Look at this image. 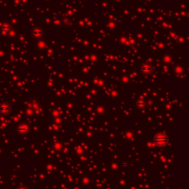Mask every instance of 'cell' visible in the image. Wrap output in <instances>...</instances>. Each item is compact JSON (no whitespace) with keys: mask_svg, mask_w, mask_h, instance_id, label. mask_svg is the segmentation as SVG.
<instances>
[{"mask_svg":"<svg viewBox=\"0 0 189 189\" xmlns=\"http://www.w3.org/2000/svg\"><path fill=\"white\" fill-rule=\"evenodd\" d=\"M153 142L158 147H164L168 143V136L164 133H159L154 137Z\"/></svg>","mask_w":189,"mask_h":189,"instance_id":"6da1fadb","label":"cell"},{"mask_svg":"<svg viewBox=\"0 0 189 189\" xmlns=\"http://www.w3.org/2000/svg\"><path fill=\"white\" fill-rule=\"evenodd\" d=\"M30 131V126L28 123H22L17 126V132L20 135H26Z\"/></svg>","mask_w":189,"mask_h":189,"instance_id":"7a4b0ae2","label":"cell"},{"mask_svg":"<svg viewBox=\"0 0 189 189\" xmlns=\"http://www.w3.org/2000/svg\"><path fill=\"white\" fill-rule=\"evenodd\" d=\"M11 111V106L8 102H2L0 104V114L3 115H7Z\"/></svg>","mask_w":189,"mask_h":189,"instance_id":"3957f363","label":"cell"},{"mask_svg":"<svg viewBox=\"0 0 189 189\" xmlns=\"http://www.w3.org/2000/svg\"><path fill=\"white\" fill-rule=\"evenodd\" d=\"M152 66L150 64H143L141 66H140V71L143 75H150L151 71H152Z\"/></svg>","mask_w":189,"mask_h":189,"instance_id":"277c9868","label":"cell"},{"mask_svg":"<svg viewBox=\"0 0 189 189\" xmlns=\"http://www.w3.org/2000/svg\"><path fill=\"white\" fill-rule=\"evenodd\" d=\"M53 148H54V150H56V151L59 152V151H61V150H63V144L61 143L60 141H56V143L54 144Z\"/></svg>","mask_w":189,"mask_h":189,"instance_id":"5b68a950","label":"cell"},{"mask_svg":"<svg viewBox=\"0 0 189 189\" xmlns=\"http://www.w3.org/2000/svg\"><path fill=\"white\" fill-rule=\"evenodd\" d=\"M33 34L36 36V37H40V36L42 34V30L41 29L37 28V29H35V30H33Z\"/></svg>","mask_w":189,"mask_h":189,"instance_id":"8992f818","label":"cell"},{"mask_svg":"<svg viewBox=\"0 0 189 189\" xmlns=\"http://www.w3.org/2000/svg\"><path fill=\"white\" fill-rule=\"evenodd\" d=\"M137 104L138 105V106H144V105H146V102H141V101L140 102H138Z\"/></svg>","mask_w":189,"mask_h":189,"instance_id":"52a82bcc","label":"cell"},{"mask_svg":"<svg viewBox=\"0 0 189 189\" xmlns=\"http://www.w3.org/2000/svg\"><path fill=\"white\" fill-rule=\"evenodd\" d=\"M17 189H28L26 186H23V185H21V186H19Z\"/></svg>","mask_w":189,"mask_h":189,"instance_id":"ba28073f","label":"cell"}]
</instances>
